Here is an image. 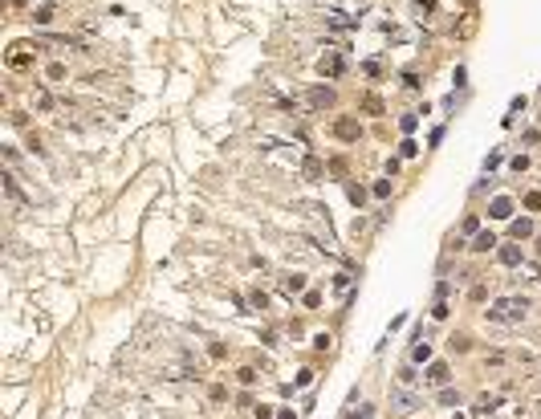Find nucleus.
<instances>
[{"mask_svg": "<svg viewBox=\"0 0 541 419\" xmlns=\"http://www.w3.org/2000/svg\"><path fill=\"white\" fill-rule=\"evenodd\" d=\"M428 379H431V383H444V379H448V366H431Z\"/></svg>", "mask_w": 541, "mask_h": 419, "instance_id": "20e7f679", "label": "nucleus"}, {"mask_svg": "<svg viewBox=\"0 0 541 419\" xmlns=\"http://www.w3.org/2000/svg\"><path fill=\"white\" fill-rule=\"evenodd\" d=\"M411 403H415V399H411V395H403V391L395 395V407H399V411H411Z\"/></svg>", "mask_w": 541, "mask_h": 419, "instance_id": "f03ea898", "label": "nucleus"}, {"mask_svg": "<svg viewBox=\"0 0 541 419\" xmlns=\"http://www.w3.org/2000/svg\"><path fill=\"white\" fill-rule=\"evenodd\" d=\"M492 216H509V200H497V203H492Z\"/></svg>", "mask_w": 541, "mask_h": 419, "instance_id": "39448f33", "label": "nucleus"}, {"mask_svg": "<svg viewBox=\"0 0 541 419\" xmlns=\"http://www.w3.org/2000/svg\"><path fill=\"white\" fill-rule=\"evenodd\" d=\"M529 228H533L529 220H517V224H513V232H517V236H529Z\"/></svg>", "mask_w": 541, "mask_h": 419, "instance_id": "423d86ee", "label": "nucleus"}, {"mask_svg": "<svg viewBox=\"0 0 541 419\" xmlns=\"http://www.w3.org/2000/svg\"><path fill=\"white\" fill-rule=\"evenodd\" d=\"M521 313H525V301H497L488 310V318L492 322H513V318H521Z\"/></svg>", "mask_w": 541, "mask_h": 419, "instance_id": "f257e3e1", "label": "nucleus"}, {"mask_svg": "<svg viewBox=\"0 0 541 419\" xmlns=\"http://www.w3.org/2000/svg\"><path fill=\"white\" fill-rule=\"evenodd\" d=\"M501 260H504V265H517V260H521V253H517V248H504Z\"/></svg>", "mask_w": 541, "mask_h": 419, "instance_id": "7ed1b4c3", "label": "nucleus"}]
</instances>
